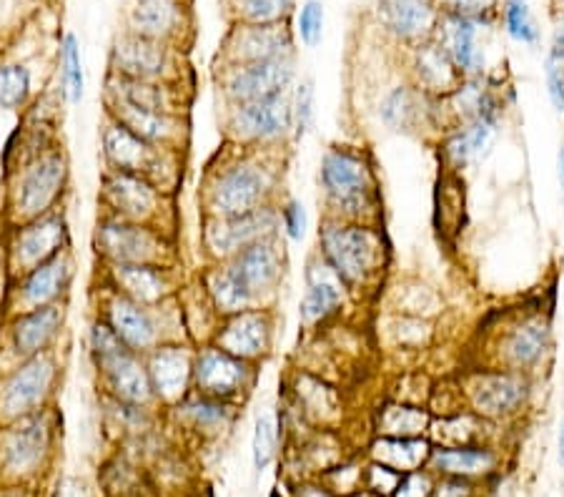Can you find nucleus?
Returning <instances> with one entry per match:
<instances>
[{"label":"nucleus","mask_w":564,"mask_h":497,"mask_svg":"<svg viewBox=\"0 0 564 497\" xmlns=\"http://www.w3.org/2000/svg\"><path fill=\"white\" fill-rule=\"evenodd\" d=\"M281 166L271 149L234 151L208 169L202 198L204 216H241L274 204Z\"/></svg>","instance_id":"f257e3e1"},{"label":"nucleus","mask_w":564,"mask_h":497,"mask_svg":"<svg viewBox=\"0 0 564 497\" xmlns=\"http://www.w3.org/2000/svg\"><path fill=\"white\" fill-rule=\"evenodd\" d=\"M68 188L70 159L63 143H58L6 176L3 209H0L6 226H18L58 212Z\"/></svg>","instance_id":"f03ea898"},{"label":"nucleus","mask_w":564,"mask_h":497,"mask_svg":"<svg viewBox=\"0 0 564 497\" xmlns=\"http://www.w3.org/2000/svg\"><path fill=\"white\" fill-rule=\"evenodd\" d=\"M318 247L326 264L347 289L367 287L384 267V239L371 224L329 219L318 229Z\"/></svg>","instance_id":"7ed1b4c3"},{"label":"nucleus","mask_w":564,"mask_h":497,"mask_svg":"<svg viewBox=\"0 0 564 497\" xmlns=\"http://www.w3.org/2000/svg\"><path fill=\"white\" fill-rule=\"evenodd\" d=\"M94 251L101 264H171L174 249L161 226L101 212L94 226Z\"/></svg>","instance_id":"20e7f679"},{"label":"nucleus","mask_w":564,"mask_h":497,"mask_svg":"<svg viewBox=\"0 0 564 497\" xmlns=\"http://www.w3.org/2000/svg\"><path fill=\"white\" fill-rule=\"evenodd\" d=\"M318 181H322L334 219L364 222V214L375 209V176H371V166L364 153L329 149L322 159Z\"/></svg>","instance_id":"39448f33"},{"label":"nucleus","mask_w":564,"mask_h":497,"mask_svg":"<svg viewBox=\"0 0 564 497\" xmlns=\"http://www.w3.org/2000/svg\"><path fill=\"white\" fill-rule=\"evenodd\" d=\"M63 367L56 349L29 359H18L11 372L0 377V424L21 420L51 404Z\"/></svg>","instance_id":"423d86ee"},{"label":"nucleus","mask_w":564,"mask_h":497,"mask_svg":"<svg viewBox=\"0 0 564 497\" xmlns=\"http://www.w3.org/2000/svg\"><path fill=\"white\" fill-rule=\"evenodd\" d=\"M96 314L104 316L118 339L126 347L133 349L135 355H149L163 342H171L166 332V304L145 306L129 300V296L118 294L116 289L98 284L96 289Z\"/></svg>","instance_id":"0eeeda50"},{"label":"nucleus","mask_w":564,"mask_h":497,"mask_svg":"<svg viewBox=\"0 0 564 497\" xmlns=\"http://www.w3.org/2000/svg\"><path fill=\"white\" fill-rule=\"evenodd\" d=\"M73 247L70 222L63 209L51 212L39 219L8 226L6 239V269L15 279L25 271L43 264L51 257Z\"/></svg>","instance_id":"6e6552de"},{"label":"nucleus","mask_w":564,"mask_h":497,"mask_svg":"<svg viewBox=\"0 0 564 497\" xmlns=\"http://www.w3.org/2000/svg\"><path fill=\"white\" fill-rule=\"evenodd\" d=\"M224 131L234 147L276 149L291 136V94L226 106Z\"/></svg>","instance_id":"1a4fd4ad"},{"label":"nucleus","mask_w":564,"mask_h":497,"mask_svg":"<svg viewBox=\"0 0 564 497\" xmlns=\"http://www.w3.org/2000/svg\"><path fill=\"white\" fill-rule=\"evenodd\" d=\"M281 234L279 206L267 204L241 216H204L202 247L212 264L229 261L241 249Z\"/></svg>","instance_id":"9d476101"},{"label":"nucleus","mask_w":564,"mask_h":497,"mask_svg":"<svg viewBox=\"0 0 564 497\" xmlns=\"http://www.w3.org/2000/svg\"><path fill=\"white\" fill-rule=\"evenodd\" d=\"M53 437H56V414L51 404L8 422L0 432V465L11 475L35 473L51 452Z\"/></svg>","instance_id":"9b49d317"},{"label":"nucleus","mask_w":564,"mask_h":497,"mask_svg":"<svg viewBox=\"0 0 564 497\" xmlns=\"http://www.w3.org/2000/svg\"><path fill=\"white\" fill-rule=\"evenodd\" d=\"M73 282H76V257H73V249H66L43 264L29 269L25 274L11 279L6 294L8 316L35 310V306L68 302Z\"/></svg>","instance_id":"f8f14e48"},{"label":"nucleus","mask_w":564,"mask_h":497,"mask_svg":"<svg viewBox=\"0 0 564 497\" xmlns=\"http://www.w3.org/2000/svg\"><path fill=\"white\" fill-rule=\"evenodd\" d=\"M98 204H101L106 214L121 216V219L161 226L166 194L141 174L104 169L101 188H98Z\"/></svg>","instance_id":"ddd939ff"},{"label":"nucleus","mask_w":564,"mask_h":497,"mask_svg":"<svg viewBox=\"0 0 564 497\" xmlns=\"http://www.w3.org/2000/svg\"><path fill=\"white\" fill-rule=\"evenodd\" d=\"M294 58H274L259 63H236L221 71V96L226 106L251 104L289 94L294 86Z\"/></svg>","instance_id":"4468645a"},{"label":"nucleus","mask_w":564,"mask_h":497,"mask_svg":"<svg viewBox=\"0 0 564 497\" xmlns=\"http://www.w3.org/2000/svg\"><path fill=\"white\" fill-rule=\"evenodd\" d=\"M257 382V367L229 352L218 349L212 342L198 345L194 352V392L214 400H239Z\"/></svg>","instance_id":"2eb2a0df"},{"label":"nucleus","mask_w":564,"mask_h":497,"mask_svg":"<svg viewBox=\"0 0 564 497\" xmlns=\"http://www.w3.org/2000/svg\"><path fill=\"white\" fill-rule=\"evenodd\" d=\"M212 345L257 365L274 347V312L269 306H251L224 316L212 334Z\"/></svg>","instance_id":"dca6fc26"},{"label":"nucleus","mask_w":564,"mask_h":497,"mask_svg":"<svg viewBox=\"0 0 564 497\" xmlns=\"http://www.w3.org/2000/svg\"><path fill=\"white\" fill-rule=\"evenodd\" d=\"M68 322V302L35 306L8 316V347L15 359H29L43 352L56 349Z\"/></svg>","instance_id":"f3484780"},{"label":"nucleus","mask_w":564,"mask_h":497,"mask_svg":"<svg viewBox=\"0 0 564 497\" xmlns=\"http://www.w3.org/2000/svg\"><path fill=\"white\" fill-rule=\"evenodd\" d=\"M90 365L96 369L98 387L111 400L133 407H151L156 402L145 361L133 349L121 347L106 357L90 359Z\"/></svg>","instance_id":"a211bd4d"},{"label":"nucleus","mask_w":564,"mask_h":497,"mask_svg":"<svg viewBox=\"0 0 564 497\" xmlns=\"http://www.w3.org/2000/svg\"><path fill=\"white\" fill-rule=\"evenodd\" d=\"M111 71L108 74L131 78V80H151V84H171L176 76L171 74L174 61H171L169 43L143 39L135 33L118 35L111 58H108Z\"/></svg>","instance_id":"6ab92c4d"},{"label":"nucleus","mask_w":564,"mask_h":497,"mask_svg":"<svg viewBox=\"0 0 564 497\" xmlns=\"http://www.w3.org/2000/svg\"><path fill=\"white\" fill-rule=\"evenodd\" d=\"M194 352L188 342H163L143 355L149 369L151 390L159 404L176 407L194 392Z\"/></svg>","instance_id":"aec40b11"},{"label":"nucleus","mask_w":564,"mask_h":497,"mask_svg":"<svg viewBox=\"0 0 564 497\" xmlns=\"http://www.w3.org/2000/svg\"><path fill=\"white\" fill-rule=\"evenodd\" d=\"M231 274L239 279V284L247 289L249 296L259 306H263L267 296H271L279 289L281 279H284L286 259H284V244L279 237L261 239L251 247L241 249L239 255L226 261Z\"/></svg>","instance_id":"412c9836"},{"label":"nucleus","mask_w":564,"mask_h":497,"mask_svg":"<svg viewBox=\"0 0 564 497\" xmlns=\"http://www.w3.org/2000/svg\"><path fill=\"white\" fill-rule=\"evenodd\" d=\"M129 300L161 306L176 294L174 267L171 264H101V282Z\"/></svg>","instance_id":"4be33fe9"},{"label":"nucleus","mask_w":564,"mask_h":497,"mask_svg":"<svg viewBox=\"0 0 564 497\" xmlns=\"http://www.w3.org/2000/svg\"><path fill=\"white\" fill-rule=\"evenodd\" d=\"M469 404L479 418L499 420L520 412L527 397H530V382L522 372L512 369H492V372H479L467 385Z\"/></svg>","instance_id":"5701e85b"},{"label":"nucleus","mask_w":564,"mask_h":497,"mask_svg":"<svg viewBox=\"0 0 564 497\" xmlns=\"http://www.w3.org/2000/svg\"><path fill=\"white\" fill-rule=\"evenodd\" d=\"M291 33L286 23H239L224 45L226 66L259 63L291 56Z\"/></svg>","instance_id":"b1692460"},{"label":"nucleus","mask_w":564,"mask_h":497,"mask_svg":"<svg viewBox=\"0 0 564 497\" xmlns=\"http://www.w3.org/2000/svg\"><path fill=\"white\" fill-rule=\"evenodd\" d=\"M98 139H101V156L106 169L126 171V174H141L145 179H149L163 151L141 141L139 136L131 133L126 126L113 121L106 114Z\"/></svg>","instance_id":"393cba45"},{"label":"nucleus","mask_w":564,"mask_h":497,"mask_svg":"<svg viewBox=\"0 0 564 497\" xmlns=\"http://www.w3.org/2000/svg\"><path fill=\"white\" fill-rule=\"evenodd\" d=\"M104 114L156 149H181L184 143L186 126L181 114H163L126 104H104Z\"/></svg>","instance_id":"a878e982"},{"label":"nucleus","mask_w":564,"mask_h":497,"mask_svg":"<svg viewBox=\"0 0 564 497\" xmlns=\"http://www.w3.org/2000/svg\"><path fill=\"white\" fill-rule=\"evenodd\" d=\"M477 33L479 21H471V18L442 13L440 21H436L434 43L447 53L454 68H457L464 78L477 76L481 66H485V53L479 48Z\"/></svg>","instance_id":"bb28decb"},{"label":"nucleus","mask_w":564,"mask_h":497,"mask_svg":"<svg viewBox=\"0 0 564 497\" xmlns=\"http://www.w3.org/2000/svg\"><path fill=\"white\" fill-rule=\"evenodd\" d=\"M344 296H347V284L334 274V269L326 264L322 257L308 261L306 292L302 304H299V316H302V322L308 324V327L324 322L326 316L341 310Z\"/></svg>","instance_id":"cd10ccee"},{"label":"nucleus","mask_w":564,"mask_h":497,"mask_svg":"<svg viewBox=\"0 0 564 497\" xmlns=\"http://www.w3.org/2000/svg\"><path fill=\"white\" fill-rule=\"evenodd\" d=\"M377 15L381 25L402 41L430 39L440 21L430 0H379Z\"/></svg>","instance_id":"c85d7f7f"},{"label":"nucleus","mask_w":564,"mask_h":497,"mask_svg":"<svg viewBox=\"0 0 564 497\" xmlns=\"http://www.w3.org/2000/svg\"><path fill=\"white\" fill-rule=\"evenodd\" d=\"M550 349V324L540 314L527 316L514 324L502 342V365L512 372H527L540 365L544 352Z\"/></svg>","instance_id":"c756f323"},{"label":"nucleus","mask_w":564,"mask_h":497,"mask_svg":"<svg viewBox=\"0 0 564 497\" xmlns=\"http://www.w3.org/2000/svg\"><path fill=\"white\" fill-rule=\"evenodd\" d=\"M184 25L178 0H135L129 13V31L161 43L174 41Z\"/></svg>","instance_id":"7c9ffc66"},{"label":"nucleus","mask_w":564,"mask_h":497,"mask_svg":"<svg viewBox=\"0 0 564 497\" xmlns=\"http://www.w3.org/2000/svg\"><path fill=\"white\" fill-rule=\"evenodd\" d=\"M198 282H202V292L206 294L208 304L214 306L218 320L231 316L236 312L251 310V306H259L251 300L247 289L239 284V279L231 274V269L226 267V261H218V264L208 267Z\"/></svg>","instance_id":"2f4dec72"},{"label":"nucleus","mask_w":564,"mask_h":497,"mask_svg":"<svg viewBox=\"0 0 564 497\" xmlns=\"http://www.w3.org/2000/svg\"><path fill=\"white\" fill-rule=\"evenodd\" d=\"M414 71L424 94L432 96H452L464 80V76L454 68L447 53H444L436 43L416 45Z\"/></svg>","instance_id":"473e14b6"},{"label":"nucleus","mask_w":564,"mask_h":497,"mask_svg":"<svg viewBox=\"0 0 564 497\" xmlns=\"http://www.w3.org/2000/svg\"><path fill=\"white\" fill-rule=\"evenodd\" d=\"M58 94L63 104L80 106L86 98V68L80 41L76 33H66L58 53Z\"/></svg>","instance_id":"72a5a7b5"},{"label":"nucleus","mask_w":564,"mask_h":497,"mask_svg":"<svg viewBox=\"0 0 564 497\" xmlns=\"http://www.w3.org/2000/svg\"><path fill=\"white\" fill-rule=\"evenodd\" d=\"M432 463L449 477H471L489 473L497 465V457L487 447L457 445L432 450Z\"/></svg>","instance_id":"f704fd0d"},{"label":"nucleus","mask_w":564,"mask_h":497,"mask_svg":"<svg viewBox=\"0 0 564 497\" xmlns=\"http://www.w3.org/2000/svg\"><path fill=\"white\" fill-rule=\"evenodd\" d=\"M430 455V442L422 437H381L375 445L377 463L402 475L414 473Z\"/></svg>","instance_id":"c9c22d12"},{"label":"nucleus","mask_w":564,"mask_h":497,"mask_svg":"<svg viewBox=\"0 0 564 497\" xmlns=\"http://www.w3.org/2000/svg\"><path fill=\"white\" fill-rule=\"evenodd\" d=\"M33 104V74L25 63H0V111L25 114Z\"/></svg>","instance_id":"e433bc0d"},{"label":"nucleus","mask_w":564,"mask_h":497,"mask_svg":"<svg viewBox=\"0 0 564 497\" xmlns=\"http://www.w3.org/2000/svg\"><path fill=\"white\" fill-rule=\"evenodd\" d=\"M171 410L178 412V418L188 420L196 430H221L231 418V407L224 400H214V397L191 392Z\"/></svg>","instance_id":"4c0bfd02"},{"label":"nucleus","mask_w":564,"mask_h":497,"mask_svg":"<svg viewBox=\"0 0 564 497\" xmlns=\"http://www.w3.org/2000/svg\"><path fill=\"white\" fill-rule=\"evenodd\" d=\"M430 428V414L414 404H389L379 414L381 437H420Z\"/></svg>","instance_id":"58836bf2"},{"label":"nucleus","mask_w":564,"mask_h":497,"mask_svg":"<svg viewBox=\"0 0 564 497\" xmlns=\"http://www.w3.org/2000/svg\"><path fill=\"white\" fill-rule=\"evenodd\" d=\"M416 116H420V108H416V94L409 86L394 88L384 98V104H381V119L397 131L412 129Z\"/></svg>","instance_id":"ea45409f"},{"label":"nucleus","mask_w":564,"mask_h":497,"mask_svg":"<svg viewBox=\"0 0 564 497\" xmlns=\"http://www.w3.org/2000/svg\"><path fill=\"white\" fill-rule=\"evenodd\" d=\"M279 447V424L274 414H259L257 424H253V440H251V455L257 473H263L276 457Z\"/></svg>","instance_id":"a19ab883"},{"label":"nucleus","mask_w":564,"mask_h":497,"mask_svg":"<svg viewBox=\"0 0 564 497\" xmlns=\"http://www.w3.org/2000/svg\"><path fill=\"white\" fill-rule=\"evenodd\" d=\"M314 123V86L312 80H302L291 94V136L304 139Z\"/></svg>","instance_id":"79ce46f5"},{"label":"nucleus","mask_w":564,"mask_h":497,"mask_svg":"<svg viewBox=\"0 0 564 497\" xmlns=\"http://www.w3.org/2000/svg\"><path fill=\"white\" fill-rule=\"evenodd\" d=\"M294 0H239L241 23H284Z\"/></svg>","instance_id":"37998d69"},{"label":"nucleus","mask_w":564,"mask_h":497,"mask_svg":"<svg viewBox=\"0 0 564 497\" xmlns=\"http://www.w3.org/2000/svg\"><path fill=\"white\" fill-rule=\"evenodd\" d=\"M505 25H507V33L512 35L514 41L520 43H536L540 39V33H536V25L532 21V13H530V6H527V0H507L505 6Z\"/></svg>","instance_id":"c03bdc74"},{"label":"nucleus","mask_w":564,"mask_h":497,"mask_svg":"<svg viewBox=\"0 0 564 497\" xmlns=\"http://www.w3.org/2000/svg\"><path fill=\"white\" fill-rule=\"evenodd\" d=\"M279 224H281V234L289 241H304L306 229H308V214L306 206L299 202V198H286L284 204H279Z\"/></svg>","instance_id":"a18cd8bd"},{"label":"nucleus","mask_w":564,"mask_h":497,"mask_svg":"<svg viewBox=\"0 0 564 497\" xmlns=\"http://www.w3.org/2000/svg\"><path fill=\"white\" fill-rule=\"evenodd\" d=\"M299 35L306 48H316L318 41L324 35V6L322 0H306L302 11H299V21H296Z\"/></svg>","instance_id":"49530a36"},{"label":"nucleus","mask_w":564,"mask_h":497,"mask_svg":"<svg viewBox=\"0 0 564 497\" xmlns=\"http://www.w3.org/2000/svg\"><path fill=\"white\" fill-rule=\"evenodd\" d=\"M442 6H444V13L481 21V18L495 13L497 0H442Z\"/></svg>","instance_id":"de8ad7c7"},{"label":"nucleus","mask_w":564,"mask_h":497,"mask_svg":"<svg viewBox=\"0 0 564 497\" xmlns=\"http://www.w3.org/2000/svg\"><path fill=\"white\" fill-rule=\"evenodd\" d=\"M544 78H547V90H550V101L557 108L560 114H564V63L557 58H547V68H544Z\"/></svg>","instance_id":"09e8293b"},{"label":"nucleus","mask_w":564,"mask_h":497,"mask_svg":"<svg viewBox=\"0 0 564 497\" xmlns=\"http://www.w3.org/2000/svg\"><path fill=\"white\" fill-rule=\"evenodd\" d=\"M402 473H397V469H391L381 463H375L369 467V487L377 493H384V495H394L399 483H402Z\"/></svg>","instance_id":"8fccbe9b"},{"label":"nucleus","mask_w":564,"mask_h":497,"mask_svg":"<svg viewBox=\"0 0 564 497\" xmlns=\"http://www.w3.org/2000/svg\"><path fill=\"white\" fill-rule=\"evenodd\" d=\"M432 495V480L430 475H422V473H406L402 477V483H399L394 497H430Z\"/></svg>","instance_id":"3c124183"},{"label":"nucleus","mask_w":564,"mask_h":497,"mask_svg":"<svg viewBox=\"0 0 564 497\" xmlns=\"http://www.w3.org/2000/svg\"><path fill=\"white\" fill-rule=\"evenodd\" d=\"M557 176H560V186L564 188V147L560 149V156H557Z\"/></svg>","instance_id":"603ef678"},{"label":"nucleus","mask_w":564,"mask_h":497,"mask_svg":"<svg viewBox=\"0 0 564 497\" xmlns=\"http://www.w3.org/2000/svg\"><path fill=\"white\" fill-rule=\"evenodd\" d=\"M560 463L564 465V420L560 424Z\"/></svg>","instance_id":"864d4df0"},{"label":"nucleus","mask_w":564,"mask_h":497,"mask_svg":"<svg viewBox=\"0 0 564 497\" xmlns=\"http://www.w3.org/2000/svg\"><path fill=\"white\" fill-rule=\"evenodd\" d=\"M557 35L564 41V18H562V23H560V29H557Z\"/></svg>","instance_id":"5fc2aeb1"}]
</instances>
